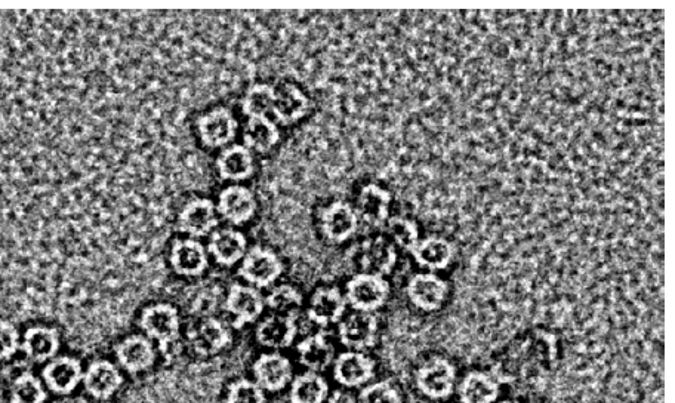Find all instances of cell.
Segmentation results:
<instances>
[{"label": "cell", "instance_id": "cell-27", "mask_svg": "<svg viewBox=\"0 0 675 403\" xmlns=\"http://www.w3.org/2000/svg\"><path fill=\"white\" fill-rule=\"evenodd\" d=\"M461 403H495L501 395L498 380L482 371L468 372L458 386Z\"/></svg>", "mask_w": 675, "mask_h": 403}, {"label": "cell", "instance_id": "cell-9", "mask_svg": "<svg viewBox=\"0 0 675 403\" xmlns=\"http://www.w3.org/2000/svg\"><path fill=\"white\" fill-rule=\"evenodd\" d=\"M320 227L329 242L342 243L356 235L359 215L350 203L337 201L323 209Z\"/></svg>", "mask_w": 675, "mask_h": 403}, {"label": "cell", "instance_id": "cell-33", "mask_svg": "<svg viewBox=\"0 0 675 403\" xmlns=\"http://www.w3.org/2000/svg\"><path fill=\"white\" fill-rule=\"evenodd\" d=\"M265 306L277 315H298L302 306V294L295 286L279 285L265 297Z\"/></svg>", "mask_w": 675, "mask_h": 403}, {"label": "cell", "instance_id": "cell-8", "mask_svg": "<svg viewBox=\"0 0 675 403\" xmlns=\"http://www.w3.org/2000/svg\"><path fill=\"white\" fill-rule=\"evenodd\" d=\"M360 273L382 276L390 275L396 266L397 252L390 238L376 236L363 243L356 254Z\"/></svg>", "mask_w": 675, "mask_h": 403}, {"label": "cell", "instance_id": "cell-20", "mask_svg": "<svg viewBox=\"0 0 675 403\" xmlns=\"http://www.w3.org/2000/svg\"><path fill=\"white\" fill-rule=\"evenodd\" d=\"M116 358L120 366L131 374L147 371L156 362V350L146 335H131L116 346Z\"/></svg>", "mask_w": 675, "mask_h": 403}, {"label": "cell", "instance_id": "cell-16", "mask_svg": "<svg viewBox=\"0 0 675 403\" xmlns=\"http://www.w3.org/2000/svg\"><path fill=\"white\" fill-rule=\"evenodd\" d=\"M61 338L57 328L48 325L30 326L21 338L20 349L33 362L43 363L57 358Z\"/></svg>", "mask_w": 675, "mask_h": 403}, {"label": "cell", "instance_id": "cell-32", "mask_svg": "<svg viewBox=\"0 0 675 403\" xmlns=\"http://www.w3.org/2000/svg\"><path fill=\"white\" fill-rule=\"evenodd\" d=\"M274 88L267 83L252 85L242 100L243 115L248 118L268 116L273 109Z\"/></svg>", "mask_w": 675, "mask_h": 403}, {"label": "cell", "instance_id": "cell-28", "mask_svg": "<svg viewBox=\"0 0 675 403\" xmlns=\"http://www.w3.org/2000/svg\"><path fill=\"white\" fill-rule=\"evenodd\" d=\"M300 353V361L308 371L320 372L326 371L335 361V349L328 341L326 332H317V334L308 335L297 346Z\"/></svg>", "mask_w": 675, "mask_h": 403}, {"label": "cell", "instance_id": "cell-40", "mask_svg": "<svg viewBox=\"0 0 675 403\" xmlns=\"http://www.w3.org/2000/svg\"><path fill=\"white\" fill-rule=\"evenodd\" d=\"M501 403H519V402H514V401H504V402H501Z\"/></svg>", "mask_w": 675, "mask_h": 403}, {"label": "cell", "instance_id": "cell-11", "mask_svg": "<svg viewBox=\"0 0 675 403\" xmlns=\"http://www.w3.org/2000/svg\"><path fill=\"white\" fill-rule=\"evenodd\" d=\"M237 123L233 113L225 107L211 110L197 122L200 140L209 149H220L234 140L237 134Z\"/></svg>", "mask_w": 675, "mask_h": 403}, {"label": "cell", "instance_id": "cell-10", "mask_svg": "<svg viewBox=\"0 0 675 403\" xmlns=\"http://www.w3.org/2000/svg\"><path fill=\"white\" fill-rule=\"evenodd\" d=\"M273 109L271 115L282 125H294L300 122L308 110H310V100L302 92L301 88L291 82L277 83L273 86Z\"/></svg>", "mask_w": 675, "mask_h": 403}, {"label": "cell", "instance_id": "cell-17", "mask_svg": "<svg viewBox=\"0 0 675 403\" xmlns=\"http://www.w3.org/2000/svg\"><path fill=\"white\" fill-rule=\"evenodd\" d=\"M42 377L51 392L70 395L83 380V369L77 359L57 356L43 368Z\"/></svg>", "mask_w": 675, "mask_h": 403}, {"label": "cell", "instance_id": "cell-35", "mask_svg": "<svg viewBox=\"0 0 675 403\" xmlns=\"http://www.w3.org/2000/svg\"><path fill=\"white\" fill-rule=\"evenodd\" d=\"M385 226H387V233L391 241L399 245L400 248L406 249V251L411 252L413 246L421 239L419 238L418 226L408 218L390 217Z\"/></svg>", "mask_w": 675, "mask_h": 403}, {"label": "cell", "instance_id": "cell-14", "mask_svg": "<svg viewBox=\"0 0 675 403\" xmlns=\"http://www.w3.org/2000/svg\"><path fill=\"white\" fill-rule=\"evenodd\" d=\"M375 375V362L371 356L356 350L341 353L334 361V377L348 389L365 386Z\"/></svg>", "mask_w": 675, "mask_h": 403}, {"label": "cell", "instance_id": "cell-21", "mask_svg": "<svg viewBox=\"0 0 675 403\" xmlns=\"http://www.w3.org/2000/svg\"><path fill=\"white\" fill-rule=\"evenodd\" d=\"M83 386L86 392L95 399L112 398L123 383L122 374L114 363L95 361L83 372Z\"/></svg>", "mask_w": 675, "mask_h": 403}, {"label": "cell", "instance_id": "cell-1", "mask_svg": "<svg viewBox=\"0 0 675 403\" xmlns=\"http://www.w3.org/2000/svg\"><path fill=\"white\" fill-rule=\"evenodd\" d=\"M140 328L147 338L159 343L163 355H168L171 347L180 340V315L172 304H151L141 313Z\"/></svg>", "mask_w": 675, "mask_h": 403}, {"label": "cell", "instance_id": "cell-18", "mask_svg": "<svg viewBox=\"0 0 675 403\" xmlns=\"http://www.w3.org/2000/svg\"><path fill=\"white\" fill-rule=\"evenodd\" d=\"M188 337H190L194 353L205 356V358L218 355L231 343V332L228 326L220 319L214 318L200 323Z\"/></svg>", "mask_w": 675, "mask_h": 403}, {"label": "cell", "instance_id": "cell-30", "mask_svg": "<svg viewBox=\"0 0 675 403\" xmlns=\"http://www.w3.org/2000/svg\"><path fill=\"white\" fill-rule=\"evenodd\" d=\"M279 140V128L268 116L249 118L245 129H243V143H245L246 149L254 150L261 155L273 150Z\"/></svg>", "mask_w": 675, "mask_h": 403}, {"label": "cell", "instance_id": "cell-26", "mask_svg": "<svg viewBox=\"0 0 675 403\" xmlns=\"http://www.w3.org/2000/svg\"><path fill=\"white\" fill-rule=\"evenodd\" d=\"M208 248L218 264L231 267L245 257L248 252V241L239 230H217L212 233Z\"/></svg>", "mask_w": 675, "mask_h": 403}, {"label": "cell", "instance_id": "cell-25", "mask_svg": "<svg viewBox=\"0 0 675 403\" xmlns=\"http://www.w3.org/2000/svg\"><path fill=\"white\" fill-rule=\"evenodd\" d=\"M391 195L378 184L363 187L357 199V215L359 220L369 226H384L390 218Z\"/></svg>", "mask_w": 675, "mask_h": 403}, {"label": "cell", "instance_id": "cell-15", "mask_svg": "<svg viewBox=\"0 0 675 403\" xmlns=\"http://www.w3.org/2000/svg\"><path fill=\"white\" fill-rule=\"evenodd\" d=\"M347 306V300L338 288L335 286L320 288L311 297L307 310L308 319L320 328H326L332 323L342 321Z\"/></svg>", "mask_w": 675, "mask_h": 403}, {"label": "cell", "instance_id": "cell-22", "mask_svg": "<svg viewBox=\"0 0 675 403\" xmlns=\"http://www.w3.org/2000/svg\"><path fill=\"white\" fill-rule=\"evenodd\" d=\"M172 269L181 276H199L208 269V251L196 239H180L169 254Z\"/></svg>", "mask_w": 675, "mask_h": 403}, {"label": "cell", "instance_id": "cell-2", "mask_svg": "<svg viewBox=\"0 0 675 403\" xmlns=\"http://www.w3.org/2000/svg\"><path fill=\"white\" fill-rule=\"evenodd\" d=\"M456 368L449 359L433 356L419 366L415 375L416 387L431 401H445L456 387Z\"/></svg>", "mask_w": 675, "mask_h": 403}, {"label": "cell", "instance_id": "cell-6", "mask_svg": "<svg viewBox=\"0 0 675 403\" xmlns=\"http://www.w3.org/2000/svg\"><path fill=\"white\" fill-rule=\"evenodd\" d=\"M264 306V297L254 286L234 283L228 289L225 310L233 316V328L242 329L248 323L257 321L263 315Z\"/></svg>", "mask_w": 675, "mask_h": 403}, {"label": "cell", "instance_id": "cell-39", "mask_svg": "<svg viewBox=\"0 0 675 403\" xmlns=\"http://www.w3.org/2000/svg\"><path fill=\"white\" fill-rule=\"evenodd\" d=\"M328 403H359V399H357L356 396L351 395V393L337 390V392H334V395L328 399Z\"/></svg>", "mask_w": 675, "mask_h": 403}, {"label": "cell", "instance_id": "cell-13", "mask_svg": "<svg viewBox=\"0 0 675 403\" xmlns=\"http://www.w3.org/2000/svg\"><path fill=\"white\" fill-rule=\"evenodd\" d=\"M217 212L234 226L248 223L257 212V199L245 186H228L218 196Z\"/></svg>", "mask_w": 675, "mask_h": 403}, {"label": "cell", "instance_id": "cell-38", "mask_svg": "<svg viewBox=\"0 0 675 403\" xmlns=\"http://www.w3.org/2000/svg\"><path fill=\"white\" fill-rule=\"evenodd\" d=\"M21 335L11 321L0 319V361H8L20 350Z\"/></svg>", "mask_w": 675, "mask_h": 403}, {"label": "cell", "instance_id": "cell-34", "mask_svg": "<svg viewBox=\"0 0 675 403\" xmlns=\"http://www.w3.org/2000/svg\"><path fill=\"white\" fill-rule=\"evenodd\" d=\"M45 387L32 372H24L15 378L11 387V403H45Z\"/></svg>", "mask_w": 675, "mask_h": 403}, {"label": "cell", "instance_id": "cell-41", "mask_svg": "<svg viewBox=\"0 0 675 403\" xmlns=\"http://www.w3.org/2000/svg\"><path fill=\"white\" fill-rule=\"evenodd\" d=\"M0 403H2V395H0Z\"/></svg>", "mask_w": 675, "mask_h": 403}, {"label": "cell", "instance_id": "cell-31", "mask_svg": "<svg viewBox=\"0 0 675 403\" xmlns=\"http://www.w3.org/2000/svg\"><path fill=\"white\" fill-rule=\"evenodd\" d=\"M329 386L317 372H304L292 381L291 403H323L328 399Z\"/></svg>", "mask_w": 675, "mask_h": 403}, {"label": "cell", "instance_id": "cell-23", "mask_svg": "<svg viewBox=\"0 0 675 403\" xmlns=\"http://www.w3.org/2000/svg\"><path fill=\"white\" fill-rule=\"evenodd\" d=\"M298 315L268 316L257 328L258 343L268 349H288L298 334Z\"/></svg>", "mask_w": 675, "mask_h": 403}, {"label": "cell", "instance_id": "cell-37", "mask_svg": "<svg viewBox=\"0 0 675 403\" xmlns=\"http://www.w3.org/2000/svg\"><path fill=\"white\" fill-rule=\"evenodd\" d=\"M225 403H265L264 390L255 381L239 380L228 387Z\"/></svg>", "mask_w": 675, "mask_h": 403}, {"label": "cell", "instance_id": "cell-12", "mask_svg": "<svg viewBox=\"0 0 675 403\" xmlns=\"http://www.w3.org/2000/svg\"><path fill=\"white\" fill-rule=\"evenodd\" d=\"M217 226V206L211 199H194L186 203L178 215V230L191 238L211 235Z\"/></svg>", "mask_w": 675, "mask_h": 403}, {"label": "cell", "instance_id": "cell-4", "mask_svg": "<svg viewBox=\"0 0 675 403\" xmlns=\"http://www.w3.org/2000/svg\"><path fill=\"white\" fill-rule=\"evenodd\" d=\"M283 269L285 267L276 252L255 246L243 257L239 275L254 288H268L282 276Z\"/></svg>", "mask_w": 675, "mask_h": 403}, {"label": "cell", "instance_id": "cell-5", "mask_svg": "<svg viewBox=\"0 0 675 403\" xmlns=\"http://www.w3.org/2000/svg\"><path fill=\"white\" fill-rule=\"evenodd\" d=\"M406 294L416 309L434 313L445 306L449 297V283L436 273H418L408 282Z\"/></svg>", "mask_w": 675, "mask_h": 403}, {"label": "cell", "instance_id": "cell-3", "mask_svg": "<svg viewBox=\"0 0 675 403\" xmlns=\"http://www.w3.org/2000/svg\"><path fill=\"white\" fill-rule=\"evenodd\" d=\"M390 283L382 276L357 273L345 286V300L356 312L375 313L390 297Z\"/></svg>", "mask_w": 675, "mask_h": 403}, {"label": "cell", "instance_id": "cell-24", "mask_svg": "<svg viewBox=\"0 0 675 403\" xmlns=\"http://www.w3.org/2000/svg\"><path fill=\"white\" fill-rule=\"evenodd\" d=\"M411 252L418 266L431 273L445 270L455 258V246L440 236L419 239Z\"/></svg>", "mask_w": 675, "mask_h": 403}, {"label": "cell", "instance_id": "cell-36", "mask_svg": "<svg viewBox=\"0 0 675 403\" xmlns=\"http://www.w3.org/2000/svg\"><path fill=\"white\" fill-rule=\"evenodd\" d=\"M359 403H403L402 393L391 381H376L363 387Z\"/></svg>", "mask_w": 675, "mask_h": 403}, {"label": "cell", "instance_id": "cell-7", "mask_svg": "<svg viewBox=\"0 0 675 403\" xmlns=\"http://www.w3.org/2000/svg\"><path fill=\"white\" fill-rule=\"evenodd\" d=\"M378 331V319L374 313L354 312L338 323L339 341L356 352L372 349L378 340Z\"/></svg>", "mask_w": 675, "mask_h": 403}, {"label": "cell", "instance_id": "cell-19", "mask_svg": "<svg viewBox=\"0 0 675 403\" xmlns=\"http://www.w3.org/2000/svg\"><path fill=\"white\" fill-rule=\"evenodd\" d=\"M255 383L267 392H280L292 380V365L280 353H267L254 363Z\"/></svg>", "mask_w": 675, "mask_h": 403}, {"label": "cell", "instance_id": "cell-29", "mask_svg": "<svg viewBox=\"0 0 675 403\" xmlns=\"http://www.w3.org/2000/svg\"><path fill=\"white\" fill-rule=\"evenodd\" d=\"M217 169L223 180H248L254 174V156L245 146L234 144L220 153L217 159Z\"/></svg>", "mask_w": 675, "mask_h": 403}]
</instances>
